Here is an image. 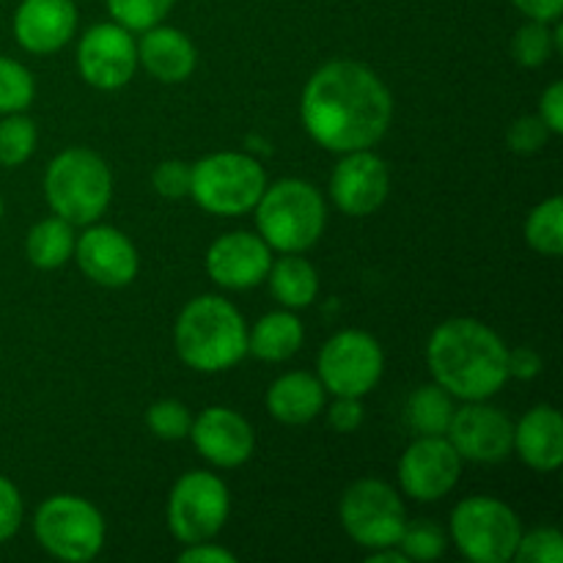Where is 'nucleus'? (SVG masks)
I'll list each match as a JSON object with an SVG mask.
<instances>
[{"instance_id":"obj_1","label":"nucleus","mask_w":563,"mask_h":563,"mask_svg":"<svg viewBox=\"0 0 563 563\" xmlns=\"http://www.w3.org/2000/svg\"><path fill=\"white\" fill-rule=\"evenodd\" d=\"M300 115L308 135L328 152H361L383 141L394 119V99L368 66L330 60L306 82Z\"/></svg>"},{"instance_id":"obj_2","label":"nucleus","mask_w":563,"mask_h":563,"mask_svg":"<svg viewBox=\"0 0 563 563\" xmlns=\"http://www.w3.org/2000/svg\"><path fill=\"white\" fill-rule=\"evenodd\" d=\"M434 383L462 401H487L509 379L504 339L476 319H449L427 344Z\"/></svg>"},{"instance_id":"obj_3","label":"nucleus","mask_w":563,"mask_h":563,"mask_svg":"<svg viewBox=\"0 0 563 563\" xmlns=\"http://www.w3.org/2000/svg\"><path fill=\"white\" fill-rule=\"evenodd\" d=\"M176 352L196 372H225L247 355L242 313L223 297L203 295L187 302L176 319Z\"/></svg>"},{"instance_id":"obj_4","label":"nucleus","mask_w":563,"mask_h":563,"mask_svg":"<svg viewBox=\"0 0 563 563\" xmlns=\"http://www.w3.org/2000/svg\"><path fill=\"white\" fill-rule=\"evenodd\" d=\"M253 209L262 240L280 253H302L317 245L328 223L322 196L302 179H280L264 187Z\"/></svg>"},{"instance_id":"obj_5","label":"nucleus","mask_w":563,"mask_h":563,"mask_svg":"<svg viewBox=\"0 0 563 563\" xmlns=\"http://www.w3.org/2000/svg\"><path fill=\"white\" fill-rule=\"evenodd\" d=\"M47 203L71 225H91L102 218L113 196V176L91 148H66L44 176Z\"/></svg>"},{"instance_id":"obj_6","label":"nucleus","mask_w":563,"mask_h":563,"mask_svg":"<svg viewBox=\"0 0 563 563\" xmlns=\"http://www.w3.org/2000/svg\"><path fill=\"white\" fill-rule=\"evenodd\" d=\"M267 179L262 165L247 154L218 152L192 165L190 196L207 212L220 218L251 212L262 198Z\"/></svg>"},{"instance_id":"obj_7","label":"nucleus","mask_w":563,"mask_h":563,"mask_svg":"<svg viewBox=\"0 0 563 563\" xmlns=\"http://www.w3.org/2000/svg\"><path fill=\"white\" fill-rule=\"evenodd\" d=\"M451 537L473 563H509L520 544V517L500 500L465 498L451 515Z\"/></svg>"},{"instance_id":"obj_8","label":"nucleus","mask_w":563,"mask_h":563,"mask_svg":"<svg viewBox=\"0 0 563 563\" xmlns=\"http://www.w3.org/2000/svg\"><path fill=\"white\" fill-rule=\"evenodd\" d=\"M33 533L55 559L82 563L102 550L104 520L97 506L77 495H53L38 506Z\"/></svg>"},{"instance_id":"obj_9","label":"nucleus","mask_w":563,"mask_h":563,"mask_svg":"<svg viewBox=\"0 0 563 563\" xmlns=\"http://www.w3.org/2000/svg\"><path fill=\"white\" fill-rule=\"evenodd\" d=\"M339 515L352 542L366 550L396 548L407 522L401 498L379 478H361L352 484L341 498Z\"/></svg>"},{"instance_id":"obj_10","label":"nucleus","mask_w":563,"mask_h":563,"mask_svg":"<svg viewBox=\"0 0 563 563\" xmlns=\"http://www.w3.org/2000/svg\"><path fill=\"white\" fill-rule=\"evenodd\" d=\"M231 498L225 484L207 471L185 473L168 498V528L179 542H209L229 520Z\"/></svg>"},{"instance_id":"obj_11","label":"nucleus","mask_w":563,"mask_h":563,"mask_svg":"<svg viewBox=\"0 0 563 563\" xmlns=\"http://www.w3.org/2000/svg\"><path fill=\"white\" fill-rule=\"evenodd\" d=\"M385 357L377 339L363 330L335 333L319 352V383L333 396L361 399L383 377Z\"/></svg>"},{"instance_id":"obj_12","label":"nucleus","mask_w":563,"mask_h":563,"mask_svg":"<svg viewBox=\"0 0 563 563\" xmlns=\"http://www.w3.org/2000/svg\"><path fill=\"white\" fill-rule=\"evenodd\" d=\"M137 44L119 22H102L82 33L77 47V69L88 86L115 91L135 75Z\"/></svg>"},{"instance_id":"obj_13","label":"nucleus","mask_w":563,"mask_h":563,"mask_svg":"<svg viewBox=\"0 0 563 563\" xmlns=\"http://www.w3.org/2000/svg\"><path fill=\"white\" fill-rule=\"evenodd\" d=\"M445 438L462 460L493 465L504 462L515 449V423L498 407L467 401L454 410Z\"/></svg>"},{"instance_id":"obj_14","label":"nucleus","mask_w":563,"mask_h":563,"mask_svg":"<svg viewBox=\"0 0 563 563\" xmlns=\"http://www.w3.org/2000/svg\"><path fill=\"white\" fill-rule=\"evenodd\" d=\"M462 473V456L445 434L440 438H418L401 454L399 484L410 498L421 504L445 498L456 487Z\"/></svg>"},{"instance_id":"obj_15","label":"nucleus","mask_w":563,"mask_h":563,"mask_svg":"<svg viewBox=\"0 0 563 563\" xmlns=\"http://www.w3.org/2000/svg\"><path fill=\"white\" fill-rule=\"evenodd\" d=\"M388 165L368 148L346 152L344 159L335 165L333 179H330L335 207L350 218H366V214L377 212L388 201Z\"/></svg>"},{"instance_id":"obj_16","label":"nucleus","mask_w":563,"mask_h":563,"mask_svg":"<svg viewBox=\"0 0 563 563\" xmlns=\"http://www.w3.org/2000/svg\"><path fill=\"white\" fill-rule=\"evenodd\" d=\"M273 253L256 234L234 231L212 242L207 251V273L223 289H251L267 280Z\"/></svg>"},{"instance_id":"obj_17","label":"nucleus","mask_w":563,"mask_h":563,"mask_svg":"<svg viewBox=\"0 0 563 563\" xmlns=\"http://www.w3.org/2000/svg\"><path fill=\"white\" fill-rule=\"evenodd\" d=\"M71 256L93 284L108 289H121L137 275L135 245L113 225H91L80 240H75Z\"/></svg>"},{"instance_id":"obj_18","label":"nucleus","mask_w":563,"mask_h":563,"mask_svg":"<svg viewBox=\"0 0 563 563\" xmlns=\"http://www.w3.org/2000/svg\"><path fill=\"white\" fill-rule=\"evenodd\" d=\"M190 438L198 454L218 467H240L256 449L253 429L229 407H209L192 421Z\"/></svg>"},{"instance_id":"obj_19","label":"nucleus","mask_w":563,"mask_h":563,"mask_svg":"<svg viewBox=\"0 0 563 563\" xmlns=\"http://www.w3.org/2000/svg\"><path fill=\"white\" fill-rule=\"evenodd\" d=\"M77 27L71 0H22L14 14V36L22 49L47 55L64 47Z\"/></svg>"},{"instance_id":"obj_20","label":"nucleus","mask_w":563,"mask_h":563,"mask_svg":"<svg viewBox=\"0 0 563 563\" xmlns=\"http://www.w3.org/2000/svg\"><path fill=\"white\" fill-rule=\"evenodd\" d=\"M528 467L542 473L559 471L563 462V418L550 405L528 410L515 427V449Z\"/></svg>"},{"instance_id":"obj_21","label":"nucleus","mask_w":563,"mask_h":563,"mask_svg":"<svg viewBox=\"0 0 563 563\" xmlns=\"http://www.w3.org/2000/svg\"><path fill=\"white\" fill-rule=\"evenodd\" d=\"M137 60L146 66L148 75L163 82H181L196 69V47L190 38L176 27H148L137 42Z\"/></svg>"},{"instance_id":"obj_22","label":"nucleus","mask_w":563,"mask_h":563,"mask_svg":"<svg viewBox=\"0 0 563 563\" xmlns=\"http://www.w3.org/2000/svg\"><path fill=\"white\" fill-rule=\"evenodd\" d=\"M324 407V385L306 372H291L275 379L267 390V410L275 421L300 427L313 421Z\"/></svg>"},{"instance_id":"obj_23","label":"nucleus","mask_w":563,"mask_h":563,"mask_svg":"<svg viewBox=\"0 0 563 563\" xmlns=\"http://www.w3.org/2000/svg\"><path fill=\"white\" fill-rule=\"evenodd\" d=\"M302 324L295 313L275 311L258 319L256 328L247 333V352L256 355L258 361L280 363L289 361L302 344Z\"/></svg>"},{"instance_id":"obj_24","label":"nucleus","mask_w":563,"mask_h":563,"mask_svg":"<svg viewBox=\"0 0 563 563\" xmlns=\"http://www.w3.org/2000/svg\"><path fill=\"white\" fill-rule=\"evenodd\" d=\"M269 289L286 308H308L319 295V275L308 258L286 253L284 258L269 264Z\"/></svg>"},{"instance_id":"obj_25","label":"nucleus","mask_w":563,"mask_h":563,"mask_svg":"<svg viewBox=\"0 0 563 563\" xmlns=\"http://www.w3.org/2000/svg\"><path fill=\"white\" fill-rule=\"evenodd\" d=\"M27 262L38 269H55L66 264L75 253V231L64 218H47L27 231L25 240Z\"/></svg>"},{"instance_id":"obj_26","label":"nucleus","mask_w":563,"mask_h":563,"mask_svg":"<svg viewBox=\"0 0 563 563\" xmlns=\"http://www.w3.org/2000/svg\"><path fill=\"white\" fill-rule=\"evenodd\" d=\"M454 396L445 388L434 385H421L412 390L407 401V423L418 438H440L449 432L451 416H454Z\"/></svg>"},{"instance_id":"obj_27","label":"nucleus","mask_w":563,"mask_h":563,"mask_svg":"<svg viewBox=\"0 0 563 563\" xmlns=\"http://www.w3.org/2000/svg\"><path fill=\"white\" fill-rule=\"evenodd\" d=\"M526 240L542 256H561L563 253V201L559 196L539 203L526 223Z\"/></svg>"},{"instance_id":"obj_28","label":"nucleus","mask_w":563,"mask_h":563,"mask_svg":"<svg viewBox=\"0 0 563 563\" xmlns=\"http://www.w3.org/2000/svg\"><path fill=\"white\" fill-rule=\"evenodd\" d=\"M36 148V124L22 113H9L0 121V165L16 168Z\"/></svg>"},{"instance_id":"obj_29","label":"nucleus","mask_w":563,"mask_h":563,"mask_svg":"<svg viewBox=\"0 0 563 563\" xmlns=\"http://www.w3.org/2000/svg\"><path fill=\"white\" fill-rule=\"evenodd\" d=\"M33 93H36V82L31 71L0 55V115L22 113L33 102Z\"/></svg>"},{"instance_id":"obj_30","label":"nucleus","mask_w":563,"mask_h":563,"mask_svg":"<svg viewBox=\"0 0 563 563\" xmlns=\"http://www.w3.org/2000/svg\"><path fill=\"white\" fill-rule=\"evenodd\" d=\"M176 0H108V11L126 31H148L165 20Z\"/></svg>"},{"instance_id":"obj_31","label":"nucleus","mask_w":563,"mask_h":563,"mask_svg":"<svg viewBox=\"0 0 563 563\" xmlns=\"http://www.w3.org/2000/svg\"><path fill=\"white\" fill-rule=\"evenodd\" d=\"M396 548L407 555V561H438L445 553V533L429 520L405 522Z\"/></svg>"},{"instance_id":"obj_32","label":"nucleus","mask_w":563,"mask_h":563,"mask_svg":"<svg viewBox=\"0 0 563 563\" xmlns=\"http://www.w3.org/2000/svg\"><path fill=\"white\" fill-rule=\"evenodd\" d=\"M511 53L520 66H542L548 64L550 55L555 53L553 44V31L548 27V22L531 20L528 25H522L515 33V42H511Z\"/></svg>"},{"instance_id":"obj_33","label":"nucleus","mask_w":563,"mask_h":563,"mask_svg":"<svg viewBox=\"0 0 563 563\" xmlns=\"http://www.w3.org/2000/svg\"><path fill=\"white\" fill-rule=\"evenodd\" d=\"M146 423L159 440L174 443V440H181L190 434L192 418H190V410H187L181 401L163 399V401H154V405L148 407Z\"/></svg>"},{"instance_id":"obj_34","label":"nucleus","mask_w":563,"mask_h":563,"mask_svg":"<svg viewBox=\"0 0 563 563\" xmlns=\"http://www.w3.org/2000/svg\"><path fill=\"white\" fill-rule=\"evenodd\" d=\"M520 563H563V537L555 528H537L531 533H522L520 544L515 550V559Z\"/></svg>"},{"instance_id":"obj_35","label":"nucleus","mask_w":563,"mask_h":563,"mask_svg":"<svg viewBox=\"0 0 563 563\" xmlns=\"http://www.w3.org/2000/svg\"><path fill=\"white\" fill-rule=\"evenodd\" d=\"M190 176H192V165L181 163V159H165L154 168L152 174V185L157 190V196L170 198H185L190 196Z\"/></svg>"},{"instance_id":"obj_36","label":"nucleus","mask_w":563,"mask_h":563,"mask_svg":"<svg viewBox=\"0 0 563 563\" xmlns=\"http://www.w3.org/2000/svg\"><path fill=\"white\" fill-rule=\"evenodd\" d=\"M548 137H550V130L544 126V121L539 119V115H522V119H517L515 124L509 126L506 141H509L511 152L533 154L548 143Z\"/></svg>"},{"instance_id":"obj_37","label":"nucleus","mask_w":563,"mask_h":563,"mask_svg":"<svg viewBox=\"0 0 563 563\" xmlns=\"http://www.w3.org/2000/svg\"><path fill=\"white\" fill-rule=\"evenodd\" d=\"M22 526V498L14 482L0 476V542H9Z\"/></svg>"},{"instance_id":"obj_38","label":"nucleus","mask_w":563,"mask_h":563,"mask_svg":"<svg viewBox=\"0 0 563 563\" xmlns=\"http://www.w3.org/2000/svg\"><path fill=\"white\" fill-rule=\"evenodd\" d=\"M363 423V407L361 399H352V396H335V405L330 407V427L335 432H355Z\"/></svg>"},{"instance_id":"obj_39","label":"nucleus","mask_w":563,"mask_h":563,"mask_svg":"<svg viewBox=\"0 0 563 563\" xmlns=\"http://www.w3.org/2000/svg\"><path fill=\"white\" fill-rule=\"evenodd\" d=\"M539 119L544 121L550 135H563V82H553V86L542 93Z\"/></svg>"},{"instance_id":"obj_40","label":"nucleus","mask_w":563,"mask_h":563,"mask_svg":"<svg viewBox=\"0 0 563 563\" xmlns=\"http://www.w3.org/2000/svg\"><path fill=\"white\" fill-rule=\"evenodd\" d=\"M181 563H236V555L231 550L218 548V544L209 542H196L187 544L185 553L179 555Z\"/></svg>"},{"instance_id":"obj_41","label":"nucleus","mask_w":563,"mask_h":563,"mask_svg":"<svg viewBox=\"0 0 563 563\" xmlns=\"http://www.w3.org/2000/svg\"><path fill=\"white\" fill-rule=\"evenodd\" d=\"M539 372H542V357L537 352L528 350V346L509 350V377L533 379Z\"/></svg>"},{"instance_id":"obj_42","label":"nucleus","mask_w":563,"mask_h":563,"mask_svg":"<svg viewBox=\"0 0 563 563\" xmlns=\"http://www.w3.org/2000/svg\"><path fill=\"white\" fill-rule=\"evenodd\" d=\"M528 20L537 22H559L563 11V0H511Z\"/></svg>"},{"instance_id":"obj_43","label":"nucleus","mask_w":563,"mask_h":563,"mask_svg":"<svg viewBox=\"0 0 563 563\" xmlns=\"http://www.w3.org/2000/svg\"><path fill=\"white\" fill-rule=\"evenodd\" d=\"M407 555L401 553L399 548H379V550H372V555H368V563H405Z\"/></svg>"},{"instance_id":"obj_44","label":"nucleus","mask_w":563,"mask_h":563,"mask_svg":"<svg viewBox=\"0 0 563 563\" xmlns=\"http://www.w3.org/2000/svg\"><path fill=\"white\" fill-rule=\"evenodd\" d=\"M0 218H3V198H0Z\"/></svg>"}]
</instances>
